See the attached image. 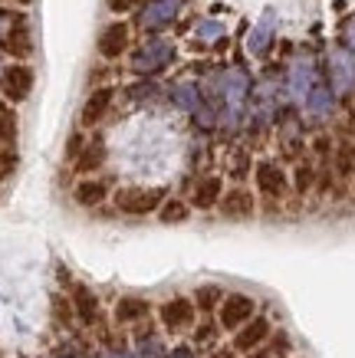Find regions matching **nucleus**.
<instances>
[{
  "label": "nucleus",
  "instance_id": "f257e3e1",
  "mask_svg": "<svg viewBox=\"0 0 355 358\" xmlns=\"http://www.w3.org/2000/svg\"><path fill=\"white\" fill-rule=\"evenodd\" d=\"M221 92H224V115L230 125L240 122L244 115V106H247V96H250V76L234 66V69H227L224 73V83H221Z\"/></svg>",
  "mask_w": 355,
  "mask_h": 358
},
{
  "label": "nucleus",
  "instance_id": "f03ea898",
  "mask_svg": "<svg viewBox=\"0 0 355 358\" xmlns=\"http://www.w3.org/2000/svg\"><path fill=\"white\" fill-rule=\"evenodd\" d=\"M174 59V46L168 40H148V43L141 46L139 53L132 56V69L139 73V76H151V73H162L165 66H172Z\"/></svg>",
  "mask_w": 355,
  "mask_h": 358
},
{
  "label": "nucleus",
  "instance_id": "7ed1b4c3",
  "mask_svg": "<svg viewBox=\"0 0 355 358\" xmlns=\"http://www.w3.org/2000/svg\"><path fill=\"white\" fill-rule=\"evenodd\" d=\"M165 191L162 187H141V191H122L118 194V210L122 214H132V217H141V214H151L162 207Z\"/></svg>",
  "mask_w": 355,
  "mask_h": 358
},
{
  "label": "nucleus",
  "instance_id": "20e7f679",
  "mask_svg": "<svg viewBox=\"0 0 355 358\" xmlns=\"http://www.w3.org/2000/svg\"><path fill=\"white\" fill-rule=\"evenodd\" d=\"M329 73H333L335 96H349L355 89V53L352 50H333V56H329Z\"/></svg>",
  "mask_w": 355,
  "mask_h": 358
},
{
  "label": "nucleus",
  "instance_id": "39448f33",
  "mask_svg": "<svg viewBox=\"0 0 355 358\" xmlns=\"http://www.w3.org/2000/svg\"><path fill=\"white\" fill-rule=\"evenodd\" d=\"M253 309H257V306H253L250 296H240V293L227 296L224 303H221V326L224 329H240L244 322H250Z\"/></svg>",
  "mask_w": 355,
  "mask_h": 358
},
{
  "label": "nucleus",
  "instance_id": "423d86ee",
  "mask_svg": "<svg viewBox=\"0 0 355 358\" xmlns=\"http://www.w3.org/2000/svg\"><path fill=\"white\" fill-rule=\"evenodd\" d=\"M181 10V0H148L145 10H141V27L145 30H162L178 17Z\"/></svg>",
  "mask_w": 355,
  "mask_h": 358
},
{
  "label": "nucleus",
  "instance_id": "0eeeda50",
  "mask_svg": "<svg viewBox=\"0 0 355 358\" xmlns=\"http://www.w3.org/2000/svg\"><path fill=\"white\" fill-rule=\"evenodd\" d=\"M312 86H316V69H312V59H296L293 69H290V96H293V102L306 106Z\"/></svg>",
  "mask_w": 355,
  "mask_h": 358
},
{
  "label": "nucleus",
  "instance_id": "6e6552de",
  "mask_svg": "<svg viewBox=\"0 0 355 358\" xmlns=\"http://www.w3.org/2000/svg\"><path fill=\"white\" fill-rule=\"evenodd\" d=\"M162 322H165V329H172V332H181V329H188L194 322V306L188 303V299H168V303L162 306Z\"/></svg>",
  "mask_w": 355,
  "mask_h": 358
},
{
  "label": "nucleus",
  "instance_id": "1a4fd4ad",
  "mask_svg": "<svg viewBox=\"0 0 355 358\" xmlns=\"http://www.w3.org/2000/svg\"><path fill=\"white\" fill-rule=\"evenodd\" d=\"M125 46H129V27L125 23H112L99 36V53L106 56V59H118V56L125 53Z\"/></svg>",
  "mask_w": 355,
  "mask_h": 358
},
{
  "label": "nucleus",
  "instance_id": "9d476101",
  "mask_svg": "<svg viewBox=\"0 0 355 358\" xmlns=\"http://www.w3.org/2000/svg\"><path fill=\"white\" fill-rule=\"evenodd\" d=\"M257 187L267 197H280L286 191V174H283L280 164H273V162L257 164Z\"/></svg>",
  "mask_w": 355,
  "mask_h": 358
},
{
  "label": "nucleus",
  "instance_id": "9b49d317",
  "mask_svg": "<svg viewBox=\"0 0 355 358\" xmlns=\"http://www.w3.org/2000/svg\"><path fill=\"white\" fill-rule=\"evenodd\" d=\"M4 89H7V96H11L13 102H23L33 89V73L27 66H11V69L4 73Z\"/></svg>",
  "mask_w": 355,
  "mask_h": 358
},
{
  "label": "nucleus",
  "instance_id": "f8f14e48",
  "mask_svg": "<svg viewBox=\"0 0 355 358\" xmlns=\"http://www.w3.org/2000/svg\"><path fill=\"white\" fill-rule=\"evenodd\" d=\"M73 309H76V315H79L83 326H96L99 299L92 296V289H86V286H73Z\"/></svg>",
  "mask_w": 355,
  "mask_h": 358
},
{
  "label": "nucleus",
  "instance_id": "ddd939ff",
  "mask_svg": "<svg viewBox=\"0 0 355 358\" xmlns=\"http://www.w3.org/2000/svg\"><path fill=\"white\" fill-rule=\"evenodd\" d=\"M267 336H270V322L267 319H253V322H247V329H240V332H237L234 348L237 352H253V348H257Z\"/></svg>",
  "mask_w": 355,
  "mask_h": 358
},
{
  "label": "nucleus",
  "instance_id": "4468645a",
  "mask_svg": "<svg viewBox=\"0 0 355 358\" xmlns=\"http://www.w3.org/2000/svg\"><path fill=\"white\" fill-rule=\"evenodd\" d=\"M109 106H112V89H96V92L89 96L86 109H83V125H96L109 112Z\"/></svg>",
  "mask_w": 355,
  "mask_h": 358
},
{
  "label": "nucleus",
  "instance_id": "2eb2a0df",
  "mask_svg": "<svg viewBox=\"0 0 355 358\" xmlns=\"http://www.w3.org/2000/svg\"><path fill=\"white\" fill-rule=\"evenodd\" d=\"M270 40H273V13H263V20L253 27V33H250V40H247V50L253 56H263L267 53V46Z\"/></svg>",
  "mask_w": 355,
  "mask_h": 358
},
{
  "label": "nucleus",
  "instance_id": "dca6fc26",
  "mask_svg": "<svg viewBox=\"0 0 355 358\" xmlns=\"http://www.w3.org/2000/svg\"><path fill=\"white\" fill-rule=\"evenodd\" d=\"M172 99H174V106H178V109H184V112H197V109H201V92H197V86H194V83H188V79L174 86Z\"/></svg>",
  "mask_w": 355,
  "mask_h": 358
},
{
  "label": "nucleus",
  "instance_id": "f3484780",
  "mask_svg": "<svg viewBox=\"0 0 355 358\" xmlns=\"http://www.w3.org/2000/svg\"><path fill=\"white\" fill-rule=\"evenodd\" d=\"M306 109L312 112V115H319V119H326L329 112H333V92L323 86V83H316V86L309 89V99H306Z\"/></svg>",
  "mask_w": 355,
  "mask_h": 358
},
{
  "label": "nucleus",
  "instance_id": "a211bd4d",
  "mask_svg": "<svg viewBox=\"0 0 355 358\" xmlns=\"http://www.w3.org/2000/svg\"><path fill=\"white\" fill-rule=\"evenodd\" d=\"M224 214L227 217H250L253 214V197L247 191H230L224 197Z\"/></svg>",
  "mask_w": 355,
  "mask_h": 358
},
{
  "label": "nucleus",
  "instance_id": "6ab92c4d",
  "mask_svg": "<svg viewBox=\"0 0 355 358\" xmlns=\"http://www.w3.org/2000/svg\"><path fill=\"white\" fill-rule=\"evenodd\" d=\"M148 315V303L145 299H122V303L116 306V322H139V319H145Z\"/></svg>",
  "mask_w": 355,
  "mask_h": 358
},
{
  "label": "nucleus",
  "instance_id": "aec40b11",
  "mask_svg": "<svg viewBox=\"0 0 355 358\" xmlns=\"http://www.w3.org/2000/svg\"><path fill=\"white\" fill-rule=\"evenodd\" d=\"M106 194H109V187L102 185V181H83V185L76 187V201H79L83 207L102 204V201H106Z\"/></svg>",
  "mask_w": 355,
  "mask_h": 358
},
{
  "label": "nucleus",
  "instance_id": "412c9836",
  "mask_svg": "<svg viewBox=\"0 0 355 358\" xmlns=\"http://www.w3.org/2000/svg\"><path fill=\"white\" fill-rule=\"evenodd\" d=\"M217 197H221V181L217 178H204L194 187V207H214Z\"/></svg>",
  "mask_w": 355,
  "mask_h": 358
},
{
  "label": "nucleus",
  "instance_id": "4be33fe9",
  "mask_svg": "<svg viewBox=\"0 0 355 358\" xmlns=\"http://www.w3.org/2000/svg\"><path fill=\"white\" fill-rule=\"evenodd\" d=\"M102 158H106V148H102V141H92L86 152L79 155V164H76V168H79V171H92V168H99V164H102Z\"/></svg>",
  "mask_w": 355,
  "mask_h": 358
},
{
  "label": "nucleus",
  "instance_id": "5701e85b",
  "mask_svg": "<svg viewBox=\"0 0 355 358\" xmlns=\"http://www.w3.org/2000/svg\"><path fill=\"white\" fill-rule=\"evenodd\" d=\"M11 50L17 56L30 53V33H27V23H23V20H17V27L11 30Z\"/></svg>",
  "mask_w": 355,
  "mask_h": 358
},
{
  "label": "nucleus",
  "instance_id": "b1692460",
  "mask_svg": "<svg viewBox=\"0 0 355 358\" xmlns=\"http://www.w3.org/2000/svg\"><path fill=\"white\" fill-rule=\"evenodd\" d=\"M197 36H201L204 43H217V40L224 36V27H221L217 20H201L197 23Z\"/></svg>",
  "mask_w": 355,
  "mask_h": 358
},
{
  "label": "nucleus",
  "instance_id": "393cba45",
  "mask_svg": "<svg viewBox=\"0 0 355 358\" xmlns=\"http://www.w3.org/2000/svg\"><path fill=\"white\" fill-rule=\"evenodd\" d=\"M188 217V207L181 204V201H168V204L162 207V220L165 224H178V220Z\"/></svg>",
  "mask_w": 355,
  "mask_h": 358
},
{
  "label": "nucleus",
  "instance_id": "a878e982",
  "mask_svg": "<svg viewBox=\"0 0 355 358\" xmlns=\"http://www.w3.org/2000/svg\"><path fill=\"white\" fill-rule=\"evenodd\" d=\"M217 299H221V289H217V286H201V289H197V303L204 306V309H211Z\"/></svg>",
  "mask_w": 355,
  "mask_h": 358
},
{
  "label": "nucleus",
  "instance_id": "bb28decb",
  "mask_svg": "<svg viewBox=\"0 0 355 358\" xmlns=\"http://www.w3.org/2000/svg\"><path fill=\"white\" fill-rule=\"evenodd\" d=\"M141 355H145V358H165L162 355V345H158V338H145V342H141Z\"/></svg>",
  "mask_w": 355,
  "mask_h": 358
},
{
  "label": "nucleus",
  "instance_id": "cd10ccee",
  "mask_svg": "<svg viewBox=\"0 0 355 358\" xmlns=\"http://www.w3.org/2000/svg\"><path fill=\"white\" fill-rule=\"evenodd\" d=\"M13 131H17L13 115H0V138H13Z\"/></svg>",
  "mask_w": 355,
  "mask_h": 358
},
{
  "label": "nucleus",
  "instance_id": "c85d7f7f",
  "mask_svg": "<svg viewBox=\"0 0 355 358\" xmlns=\"http://www.w3.org/2000/svg\"><path fill=\"white\" fill-rule=\"evenodd\" d=\"M135 3H139V0H109V7H112V10H116V13H125V10H132Z\"/></svg>",
  "mask_w": 355,
  "mask_h": 358
},
{
  "label": "nucleus",
  "instance_id": "c756f323",
  "mask_svg": "<svg viewBox=\"0 0 355 358\" xmlns=\"http://www.w3.org/2000/svg\"><path fill=\"white\" fill-rule=\"evenodd\" d=\"M345 43H349V50L355 53V17L345 23Z\"/></svg>",
  "mask_w": 355,
  "mask_h": 358
},
{
  "label": "nucleus",
  "instance_id": "7c9ffc66",
  "mask_svg": "<svg viewBox=\"0 0 355 358\" xmlns=\"http://www.w3.org/2000/svg\"><path fill=\"white\" fill-rule=\"evenodd\" d=\"M165 358H194V355H191V348H184V345H181V348H174V352H168Z\"/></svg>",
  "mask_w": 355,
  "mask_h": 358
},
{
  "label": "nucleus",
  "instance_id": "2f4dec72",
  "mask_svg": "<svg viewBox=\"0 0 355 358\" xmlns=\"http://www.w3.org/2000/svg\"><path fill=\"white\" fill-rule=\"evenodd\" d=\"M309 181H312V174L306 171V168H302V171H300V187H306V185H309Z\"/></svg>",
  "mask_w": 355,
  "mask_h": 358
},
{
  "label": "nucleus",
  "instance_id": "473e14b6",
  "mask_svg": "<svg viewBox=\"0 0 355 358\" xmlns=\"http://www.w3.org/2000/svg\"><path fill=\"white\" fill-rule=\"evenodd\" d=\"M109 358H132V352H112Z\"/></svg>",
  "mask_w": 355,
  "mask_h": 358
},
{
  "label": "nucleus",
  "instance_id": "72a5a7b5",
  "mask_svg": "<svg viewBox=\"0 0 355 358\" xmlns=\"http://www.w3.org/2000/svg\"><path fill=\"white\" fill-rule=\"evenodd\" d=\"M247 358H273L270 352H257V355H247Z\"/></svg>",
  "mask_w": 355,
  "mask_h": 358
},
{
  "label": "nucleus",
  "instance_id": "f704fd0d",
  "mask_svg": "<svg viewBox=\"0 0 355 358\" xmlns=\"http://www.w3.org/2000/svg\"><path fill=\"white\" fill-rule=\"evenodd\" d=\"M0 36H4V17H0Z\"/></svg>",
  "mask_w": 355,
  "mask_h": 358
},
{
  "label": "nucleus",
  "instance_id": "c9c22d12",
  "mask_svg": "<svg viewBox=\"0 0 355 358\" xmlns=\"http://www.w3.org/2000/svg\"><path fill=\"white\" fill-rule=\"evenodd\" d=\"M20 3H30V0H20Z\"/></svg>",
  "mask_w": 355,
  "mask_h": 358
},
{
  "label": "nucleus",
  "instance_id": "e433bc0d",
  "mask_svg": "<svg viewBox=\"0 0 355 358\" xmlns=\"http://www.w3.org/2000/svg\"><path fill=\"white\" fill-rule=\"evenodd\" d=\"M63 358H73V355H63Z\"/></svg>",
  "mask_w": 355,
  "mask_h": 358
}]
</instances>
